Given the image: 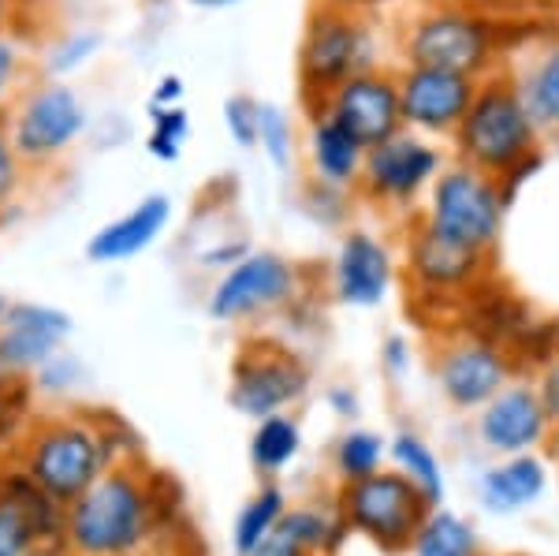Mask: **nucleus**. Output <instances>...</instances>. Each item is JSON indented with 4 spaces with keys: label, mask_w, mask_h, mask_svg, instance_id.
Listing matches in <instances>:
<instances>
[{
    "label": "nucleus",
    "mask_w": 559,
    "mask_h": 556,
    "mask_svg": "<svg viewBox=\"0 0 559 556\" xmlns=\"http://www.w3.org/2000/svg\"><path fill=\"white\" fill-rule=\"evenodd\" d=\"M511 31L500 12L474 0H426L400 31L403 64L448 68L485 79L511 57Z\"/></svg>",
    "instance_id": "f257e3e1"
},
{
    "label": "nucleus",
    "mask_w": 559,
    "mask_h": 556,
    "mask_svg": "<svg viewBox=\"0 0 559 556\" xmlns=\"http://www.w3.org/2000/svg\"><path fill=\"white\" fill-rule=\"evenodd\" d=\"M448 142L455 150V161L492 179H503L519 165L545 154V134L530 116L526 97L508 68L492 71L477 83L471 109Z\"/></svg>",
    "instance_id": "f03ea898"
},
{
    "label": "nucleus",
    "mask_w": 559,
    "mask_h": 556,
    "mask_svg": "<svg viewBox=\"0 0 559 556\" xmlns=\"http://www.w3.org/2000/svg\"><path fill=\"white\" fill-rule=\"evenodd\" d=\"M157 519L150 482L134 463H116L68 505L64 545L75 556H134Z\"/></svg>",
    "instance_id": "7ed1b4c3"
},
{
    "label": "nucleus",
    "mask_w": 559,
    "mask_h": 556,
    "mask_svg": "<svg viewBox=\"0 0 559 556\" xmlns=\"http://www.w3.org/2000/svg\"><path fill=\"white\" fill-rule=\"evenodd\" d=\"M116 423H90L86 415H52L38 418L23 437V463L38 486L71 505L116 468Z\"/></svg>",
    "instance_id": "20e7f679"
},
{
    "label": "nucleus",
    "mask_w": 559,
    "mask_h": 556,
    "mask_svg": "<svg viewBox=\"0 0 559 556\" xmlns=\"http://www.w3.org/2000/svg\"><path fill=\"white\" fill-rule=\"evenodd\" d=\"M369 68H381V42H377L373 20L366 12L313 4L302 26L299 60H295L302 109H321L332 90Z\"/></svg>",
    "instance_id": "39448f33"
},
{
    "label": "nucleus",
    "mask_w": 559,
    "mask_h": 556,
    "mask_svg": "<svg viewBox=\"0 0 559 556\" xmlns=\"http://www.w3.org/2000/svg\"><path fill=\"white\" fill-rule=\"evenodd\" d=\"M508 205L511 202L503 194L500 179L477 173L463 161H448L444 173L432 179L426 205L418 210V221L432 236L492 258L503 236Z\"/></svg>",
    "instance_id": "423d86ee"
},
{
    "label": "nucleus",
    "mask_w": 559,
    "mask_h": 556,
    "mask_svg": "<svg viewBox=\"0 0 559 556\" xmlns=\"http://www.w3.org/2000/svg\"><path fill=\"white\" fill-rule=\"evenodd\" d=\"M4 123L26 173H41V168L60 165L75 150V142L90 128V113L75 86L49 79L26 90L4 116Z\"/></svg>",
    "instance_id": "0eeeda50"
},
{
    "label": "nucleus",
    "mask_w": 559,
    "mask_h": 556,
    "mask_svg": "<svg viewBox=\"0 0 559 556\" xmlns=\"http://www.w3.org/2000/svg\"><path fill=\"white\" fill-rule=\"evenodd\" d=\"M444 165L448 154L437 139L403 128L400 134L384 139L381 146L366 150L362 179H358L355 194L373 210L418 217V202H426L432 179L444 173Z\"/></svg>",
    "instance_id": "6e6552de"
},
{
    "label": "nucleus",
    "mask_w": 559,
    "mask_h": 556,
    "mask_svg": "<svg viewBox=\"0 0 559 556\" xmlns=\"http://www.w3.org/2000/svg\"><path fill=\"white\" fill-rule=\"evenodd\" d=\"M429 497L407 474H366L347 482L340 493V516L350 531L366 534L388 553L411 549L418 531L429 519Z\"/></svg>",
    "instance_id": "1a4fd4ad"
},
{
    "label": "nucleus",
    "mask_w": 559,
    "mask_h": 556,
    "mask_svg": "<svg viewBox=\"0 0 559 556\" xmlns=\"http://www.w3.org/2000/svg\"><path fill=\"white\" fill-rule=\"evenodd\" d=\"M306 389H310L306 363L276 340H247L231 363V407L258 423L299 403Z\"/></svg>",
    "instance_id": "9d476101"
},
{
    "label": "nucleus",
    "mask_w": 559,
    "mask_h": 556,
    "mask_svg": "<svg viewBox=\"0 0 559 556\" xmlns=\"http://www.w3.org/2000/svg\"><path fill=\"white\" fill-rule=\"evenodd\" d=\"M299 292V265L276 250H250L236 265L224 269L210 295L216 321H247L258 314L280 310Z\"/></svg>",
    "instance_id": "9b49d317"
},
{
    "label": "nucleus",
    "mask_w": 559,
    "mask_h": 556,
    "mask_svg": "<svg viewBox=\"0 0 559 556\" xmlns=\"http://www.w3.org/2000/svg\"><path fill=\"white\" fill-rule=\"evenodd\" d=\"M395 79H400L403 128L437 142L452 139L455 128L463 123L466 109H471L477 83H481V79L463 75V71L421 68V64L395 68Z\"/></svg>",
    "instance_id": "f8f14e48"
},
{
    "label": "nucleus",
    "mask_w": 559,
    "mask_h": 556,
    "mask_svg": "<svg viewBox=\"0 0 559 556\" xmlns=\"http://www.w3.org/2000/svg\"><path fill=\"white\" fill-rule=\"evenodd\" d=\"M329 116H336L344 128L355 134L358 142L381 146L384 139L403 131V105H400V79L395 68H369L362 75L347 79L336 86L321 105Z\"/></svg>",
    "instance_id": "ddd939ff"
},
{
    "label": "nucleus",
    "mask_w": 559,
    "mask_h": 556,
    "mask_svg": "<svg viewBox=\"0 0 559 556\" xmlns=\"http://www.w3.org/2000/svg\"><path fill=\"white\" fill-rule=\"evenodd\" d=\"M492 258L455 247L448 239L432 236L418 217H411L407 232V276L421 295L432 299H452V295L474 292L485 281Z\"/></svg>",
    "instance_id": "4468645a"
},
{
    "label": "nucleus",
    "mask_w": 559,
    "mask_h": 556,
    "mask_svg": "<svg viewBox=\"0 0 559 556\" xmlns=\"http://www.w3.org/2000/svg\"><path fill=\"white\" fill-rule=\"evenodd\" d=\"M511 378V358L508 347L492 344L485 336H463L448 344L437 355V381L440 392L455 403V407H485L496 392L508 389Z\"/></svg>",
    "instance_id": "2eb2a0df"
},
{
    "label": "nucleus",
    "mask_w": 559,
    "mask_h": 556,
    "mask_svg": "<svg viewBox=\"0 0 559 556\" xmlns=\"http://www.w3.org/2000/svg\"><path fill=\"white\" fill-rule=\"evenodd\" d=\"M395 281L392 247L366 228H350L332 258V292L340 303L358 310L381 307Z\"/></svg>",
    "instance_id": "dca6fc26"
},
{
    "label": "nucleus",
    "mask_w": 559,
    "mask_h": 556,
    "mask_svg": "<svg viewBox=\"0 0 559 556\" xmlns=\"http://www.w3.org/2000/svg\"><path fill=\"white\" fill-rule=\"evenodd\" d=\"M68 336L71 318L60 307L12 303V310L0 318V374H34L60 355Z\"/></svg>",
    "instance_id": "f3484780"
},
{
    "label": "nucleus",
    "mask_w": 559,
    "mask_h": 556,
    "mask_svg": "<svg viewBox=\"0 0 559 556\" xmlns=\"http://www.w3.org/2000/svg\"><path fill=\"white\" fill-rule=\"evenodd\" d=\"M548 423L552 418H548L537 389H530V385H508V389H500L485 403L477 429H481V441L492 452L519 456L526 448L540 445V437L548 434Z\"/></svg>",
    "instance_id": "a211bd4d"
},
{
    "label": "nucleus",
    "mask_w": 559,
    "mask_h": 556,
    "mask_svg": "<svg viewBox=\"0 0 559 556\" xmlns=\"http://www.w3.org/2000/svg\"><path fill=\"white\" fill-rule=\"evenodd\" d=\"M168 221H173V199L168 194H146L123 217L102 224L90 236L86 258L97 265H116V262H128V258H139L142 250H150L165 236Z\"/></svg>",
    "instance_id": "6ab92c4d"
},
{
    "label": "nucleus",
    "mask_w": 559,
    "mask_h": 556,
    "mask_svg": "<svg viewBox=\"0 0 559 556\" xmlns=\"http://www.w3.org/2000/svg\"><path fill=\"white\" fill-rule=\"evenodd\" d=\"M306 161H310L313 179H324V184L355 191L358 179H362L366 146L336 120V116L313 109V113H306Z\"/></svg>",
    "instance_id": "aec40b11"
},
{
    "label": "nucleus",
    "mask_w": 559,
    "mask_h": 556,
    "mask_svg": "<svg viewBox=\"0 0 559 556\" xmlns=\"http://www.w3.org/2000/svg\"><path fill=\"white\" fill-rule=\"evenodd\" d=\"M503 68L515 75L545 142H559V31L540 34L537 42L526 45L519 64Z\"/></svg>",
    "instance_id": "412c9836"
},
{
    "label": "nucleus",
    "mask_w": 559,
    "mask_h": 556,
    "mask_svg": "<svg viewBox=\"0 0 559 556\" xmlns=\"http://www.w3.org/2000/svg\"><path fill=\"white\" fill-rule=\"evenodd\" d=\"M545 489V468L534 456H511L503 468H492L481 482V500L492 512H519L534 505Z\"/></svg>",
    "instance_id": "4be33fe9"
},
{
    "label": "nucleus",
    "mask_w": 559,
    "mask_h": 556,
    "mask_svg": "<svg viewBox=\"0 0 559 556\" xmlns=\"http://www.w3.org/2000/svg\"><path fill=\"white\" fill-rule=\"evenodd\" d=\"M299 448H302L299 423L280 411V415H269V418H261V423H258L254 437H250V460H254L258 471L273 474L280 468H287V463L299 456Z\"/></svg>",
    "instance_id": "5701e85b"
},
{
    "label": "nucleus",
    "mask_w": 559,
    "mask_h": 556,
    "mask_svg": "<svg viewBox=\"0 0 559 556\" xmlns=\"http://www.w3.org/2000/svg\"><path fill=\"white\" fill-rule=\"evenodd\" d=\"M414 556H477L474 527L452 512H429L426 527L414 537Z\"/></svg>",
    "instance_id": "b1692460"
},
{
    "label": "nucleus",
    "mask_w": 559,
    "mask_h": 556,
    "mask_svg": "<svg viewBox=\"0 0 559 556\" xmlns=\"http://www.w3.org/2000/svg\"><path fill=\"white\" fill-rule=\"evenodd\" d=\"M287 505H284V493L276 486H265L250 497V505L242 508L236 519V549L239 556H250L261 545V537H269V531L284 519Z\"/></svg>",
    "instance_id": "393cba45"
},
{
    "label": "nucleus",
    "mask_w": 559,
    "mask_h": 556,
    "mask_svg": "<svg viewBox=\"0 0 559 556\" xmlns=\"http://www.w3.org/2000/svg\"><path fill=\"white\" fill-rule=\"evenodd\" d=\"M392 456H395V463H400L403 474H407L414 486L426 493L429 505H440V497H444V471H440L432 448L421 441V437L400 434L392 441Z\"/></svg>",
    "instance_id": "a878e982"
},
{
    "label": "nucleus",
    "mask_w": 559,
    "mask_h": 556,
    "mask_svg": "<svg viewBox=\"0 0 559 556\" xmlns=\"http://www.w3.org/2000/svg\"><path fill=\"white\" fill-rule=\"evenodd\" d=\"M31 49L20 34H0V116L12 113V105L31 90Z\"/></svg>",
    "instance_id": "bb28decb"
},
{
    "label": "nucleus",
    "mask_w": 559,
    "mask_h": 556,
    "mask_svg": "<svg viewBox=\"0 0 559 556\" xmlns=\"http://www.w3.org/2000/svg\"><path fill=\"white\" fill-rule=\"evenodd\" d=\"M258 150L269 157L273 168H292L295 157V123L280 105L273 102H261V123H258Z\"/></svg>",
    "instance_id": "cd10ccee"
},
{
    "label": "nucleus",
    "mask_w": 559,
    "mask_h": 556,
    "mask_svg": "<svg viewBox=\"0 0 559 556\" xmlns=\"http://www.w3.org/2000/svg\"><path fill=\"white\" fill-rule=\"evenodd\" d=\"M150 113H153V123L146 134L150 157L173 165V161H179V154H183L187 134H191V116H187L183 105H173V109H150Z\"/></svg>",
    "instance_id": "c85d7f7f"
},
{
    "label": "nucleus",
    "mask_w": 559,
    "mask_h": 556,
    "mask_svg": "<svg viewBox=\"0 0 559 556\" xmlns=\"http://www.w3.org/2000/svg\"><path fill=\"white\" fill-rule=\"evenodd\" d=\"M358 194L347 191V187L324 184V179H306L302 187V210L310 213L313 221L324 224V228H340L350 217V205H355Z\"/></svg>",
    "instance_id": "c756f323"
},
{
    "label": "nucleus",
    "mask_w": 559,
    "mask_h": 556,
    "mask_svg": "<svg viewBox=\"0 0 559 556\" xmlns=\"http://www.w3.org/2000/svg\"><path fill=\"white\" fill-rule=\"evenodd\" d=\"M381 456H384L381 437L369 434V429H350L336 448V468L347 482H355V478H366V474H373L381 468Z\"/></svg>",
    "instance_id": "7c9ffc66"
},
{
    "label": "nucleus",
    "mask_w": 559,
    "mask_h": 556,
    "mask_svg": "<svg viewBox=\"0 0 559 556\" xmlns=\"http://www.w3.org/2000/svg\"><path fill=\"white\" fill-rule=\"evenodd\" d=\"M26 407H31V381L23 374H0V452L20 434Z\"/></svg>",
    "instance_id": "2f4dec72"
},
{
    "label": "nucleus",
    "mask_w": 559,
    "mask_h": 556,
    "mask_svg": "<svg viewBox=\"0 0 559 556\" xmlns=\"http://www.w3.org/2000/svg\"><path fill=\"white\" fill-rule=\"evenodd\" d=\"M97 49H102V34H97V31H75V34H68V38H60L57 45H52L45 71H49V75H71V71L90 64Z\"/></svg>",
    "instance_id": "473e14b6"
},
{
    "label": "nucleus",
    "mask_w": 559,
    "mask_h": 556,
    "mask_svg": "<svg viewBox=\"0 0 559 556\" xmlns=\"http://www.w3.org/2000/svg\"><path fill=\"white\" fill-rule=\"evenodd\" d=\"M258 123H261V102L250 94H231L224 102V131L239 150H258Z\"/></svg>",
    "instance_id": "72a5a7b5"
},
{
    "label": "nucleus",
    "mask_w": 559,
    "mask_h": 556,
    "mask_svg": "<svg viewBox=\"0 0 559 556\" xmlns=\"http://www.w3.org/2000/svg\"><path fill=\"white\" fill-rule=\"evenodd\" d=\"M23 179H26V165L20 161V154H15L12 134H8V123H4V116H0V213L12 210V202L20 199Z\"/></svg>",
    "instance_id": "f704fd0d"
},
{
    "label": "nucleus",
    "mask_w": 559,
    "mask_h": 556,
    "mask_svg": "<svg viewBox=\"0 0 559 556\" xmlns=\"http://www.w3.org/2000/svg\"><path fill=\"white\" fill-rule=\"evenodd\" d=\"M31 545H38L34 527L20 516V508L0 500V556H23Z\"/></svg>",
    "instance_id": "c9c22d12"
},
{
    "label": "nucleus",
    "mask_w": 559,
    "mask_h": 556,
    "mask_svg": "<svg viewBox=\"0 0 559 556\" xmlns=\"http://www.w3.org/2000/svg\"><path fill=\"white\" fill-rule=\"evenodd\" d=\"M250 556H313V553L306 549V542L299 537L295 523L284 512V519H280L273 531H269V537H261V545Z\"/></svg>",
    "instance_id": "e433bc0d"
},
{
    "label": "nucleus",
    "mask_w": 559,
    "mask_h": 556,
    "mask_svg": "<svg viewBox=\"0 0 559 556\" xmlns=\"http://www.w3.org/2000/svg\"><path fill=\"white\" fill-rule=\"evenodd\" d=\"M183 94H187L183 79L160 75L157 86H153V94H150V109H173V105H183Z\"/></svg>",
    "instance_id": "4c0bfd02"
},
{
    "label": "nucleus",
    "mask_w": 559,
    "mask_h": 556,
    "mask_svg": "<svg viewBox=\"0 0 559 556\" xmlns=\"http://www.w3.org/2000/svg\"><path fill=\"white\" fill-rule=\"evenodd\" d=\"M38 374H41V381H45V385H52V389H68V385L75 381L79 366L71 363L68 355H52L49 363L38 366Z\"/></svg>",
    "instance_id": "58836bf2"
},
{
    "label": "nucleus",
    "mask_w": 559,
    "mask_h": 556,
    "mask_svg": "<svg viewBox=\"0 0 559 556\" xmlns=\"http://www.w3.org/2000/svg\"><path fill=\"white\" fill-rule=\"evenodd\" d=\"M26 8H31V0H0V34H4V31L20 34L15 26L23 23Z\"/></svg>",
    "instance_id": "ea45409f"
},
{
    "label": "nucleus",
    "mask_w": 559,
    "mask_h": 556,
    "mask_svg": "<svg viewBox=\"0 0 559 556\" xmlns=\"http://www.w3.org/2000/svg\"><path fill=\"white\" fill-rule=\"evenodd\" d=\"M384 363H388V370L392 374H403L407 370V344H403L400 336H392L384 344Z\"/></svg>",
    "instance_id": "a19ab883"
},
{
    "label": "nucleus",
    "mask_w": 559,
    "mask_h": 556,
    "mask_svg": "<svg viewBox=\"0 0 559 556\" xmlns=\"http://www.w3.org/2000/svg\"><path fill=\"white\" fill-rule=\"evenodd\" d=\"M318 4H329V8H344V12H373L377 4H384V0H318Z\"/></svg>",
    "instance_id": "79ce46f5"
},
{
    "label": "nucleus",
    "mask_w": 559,
    "mask_h": 556,
    "mask_svg": "<svg viewBox=\"0 0 559 556\" xmlns=\"http://www.w3.org/2000/svg\"><path fill=\"white\" fill-rule=\"evenodd\" d=\"M23 556H75V553H71L64 542H38V545H31Z\"/></svg>",
    "instance_id": "37998d69"
},
{
    "label": "nucleus",
    "mask_w": 559,
    "mask_h": 556,
    "mask_svg": "<svg viewBox=\"0 0 559 556\" xmlns=\"http://www.w3.org/2000/svg\"><path fill=\"white\" fill-rule=\"evenodd\" d=\"M194 8H202V12H228V8H239L242 0H191Z\"/></svg>",
    "instance_id": "c03bdc74"
},
{
    "label": "nucleus",
    "mask_w": 559,
    "mask_h": 556,
    "mask_svg": "<svg viewBox=\"0 0 559 556\" xmlns=\"http://www.w3.org/2000/svg\"><path fill=\"white\" fill-rule=\"evenodd\" d=\"M8 310H12V299H8V295L4 292H0V318H4V314Z\"/></svg>",
    "instance_id": "a18cd8bd"
},
{
    "label": "nucleus",
    "mask_w": 559,
    "mask_h": 556,
    "mask_svg": "<svg viewBox=\"0 0 559 556\" xmlns=\"http://www.w3.org/2000/svg\"><path fill=\"white\" fill-rule=\"evenodd\" d=\"M474 4H489V0H474Z\"/></svg>",
    "instance_id": "49530a36"
}]
</instances>
